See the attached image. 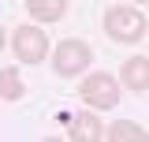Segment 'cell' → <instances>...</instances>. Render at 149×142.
Here are the masks:
<instances>
[{
  "mask_svg": "<svg viewBox=\"0 0 149 142\" xmlns=\"http://www.w3.org/2000/svg\"><path fill=\"white\" fill-rule=\"evenodd\" d=\"M104 34L112 41H142V34H146V11L108 8L104 11Z\"/></svg>",
  "mask_w": 149,
  "mask_h": 142,
  "instance_id": "obj_1",
  "label": "cell"
},
{
  "mask_svg": "<svg viewBox=\"0 0 149 142\" xmlns=\"http://www.w3.org/2000/svg\"><path fill=\"white\" fill-rule=\"evenodd\" d=\"M78 97H82L90 108H116L119 105V82H116L112 75H104V71H93V75L82 79Z\"/></svg>",
  "mask_w": 149,
  "mask_h": 142,
  "instance_id": "obj_2",
  "label": "cell"
},
{
  "mask_svg": "<svg viewBox=\"0 0 149 142\" xmlns=\"http://www.w3.org/2000/svg\"><path fill=\"white\" fill-rule=\"evenodd\" d=\"M90 45L86 41H78V37H67V41H60L56 45V53H52V67L56 75H63V79H71V75H82V71L90 67Z\"/></svg>",
  "mask_w": 149,
  "mask_h": 142,
  "instance_id": "obj_3",
  "label": "cell"
},
{
  "mask_svg": "<svg viewBox=\"0 0 149 142\" xmlns=\"http://www.w3.org/2000/svg\"><path fill=\"white\" fill-rule=\"evenodd\" d=\"M11 49H15V60H22V64H41L49 56V37L41 26H15Z\"/></svg>",
  "mask_w": 149,
  "mask_h": 142,
  "instance_id": "obj_4",
  "label": "cell"
},
{
  "mask_svg": "<svg viewBox=\"0 0 149 142\" xmlns=\"http://www.w3.org/2000/svg\"><path fill=\"white\" fill-rule=\"evenodd\" d=\"M119 82L134 93H146L149 90V60L146 56H130L127 64H123V75H119Z\"/></svg>",
  "mask_w": 149,
  "mask_h": 142,
  "instance_id": "obj_5",
  "label": "cell"
},
{
  "mask_svg": "<svg viewBox=\"0 0 149 142\" xmlns=\"http://www.w3.org/2000/svg\"><path fill=\"white\" fill-rule=\"evenodd\" d=\"M67 11V0H26V15L34 22H60Z\"/></svg>",
  "mask_w": 149,
  "mask_h": 142,
  "instance_id": "obj_6",
  "label": "cell"
},
{
  "mask_svg": "<svg viewBox=\"0 0 149 142\" xmlns=\"http://www.w3.org/2000/svg\"><path fill=\"white\" fill-rule=\"evenodd\" d=\"M101 120L93 116V112H82V116H74V124H71V138L74 142H101Z\"/></svg>",
  "mask_w": 149,
  "mask_h": 142,
  "instance_id": "obj_7",
  "label": "cell"
},
{
  "mask_svg": "<svg viewBox=\"0 0 149 142\" xmlns=\"http://www.w3.org/2000/svg\"><path fill=\"white\" fill-rule=\"evenodd\" d=\"M101 138H112V142H142V138H146V127L134 124V120H119V124H112L108 131H101Z\"/></svg>",
  "mask_w": 149,
  "mask_h": 142,
  "instance_id": "obj_8",
  "label": "cell"
},
{
  "mask_svg": "<svg viewBox=\"0 0 149 142\" xmlns=\"http://www.w3.org/2000/svg\"><path fill=\"white\" fill-rule=\"evenodd\" d=\"M22 93H26V86H22L19 71L15 67H4L0 71V97H4V101H19Z\"/></svg>",
  "mask_w": 149,
  "mask_h": 142,
  "instance_id": "obj_9",
  "label": "cell"
},
{
  "mask_svg": "<svg viewBox=\"0 0 149 142\" xmlns=\"http://www.w3.org/2000/svg\"><path fill=\"white\" fill-rule=\"evenodd\" d=\"M4 41H8V34H4V26H0V49H4Z\"/></svg>",
  "mask_w": 149,
  "mask_h": 142,
  "instance_id": "obj_10",
  "label": "cell"
},
{
  "mask_svg": "<svg viewBox=\"0 0 149 142\" xmlns=\"http://www.w3.org/2000/svg\"><path fill=\"white\" fill-rule=\"evenodd\" d=\"M134 4H146V0H134Z\"/></svg>",
  "mask_w": 149,
  "mask_h": 142,
  "instance_id": "obj_11",
  "label": "cell"
}]
</instances>
